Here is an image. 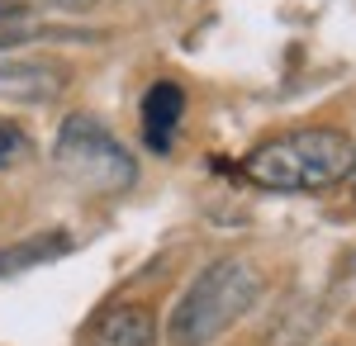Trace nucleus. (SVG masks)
Returning a JSON list of instances; mask_svg holds the SVG:
<instances>
[{"label": "nucleus", "instance_id": "1", "mask_svg": "<svg viewBox=\"0 0 356 346\" xmlns=\"http://www.w3.org/2000/svg\"><path fill=\"white\" fill-rule=\"evenodd\" d=\"M352 138L342 129H295L261 147H252L243 161L247 181L261 190L300 195V190H328L352 171Z\"/></svg>", "mask_w": 356, "mask_h": 346}, {"label": "nucleus", "instance_id": "2", "mask_svg": "<svg viewBox=\"0 0 356 346\" xmlns=\"http://www.w3.org/2000/svg\"><path fill=\"white\" fill-rule=\"evenodd\" d=\"M257 299H261V270L247 256H219L181 294L176 313L166 322V337H171V346H209L238 318H247V308Z\"/></svg>", "mask_w": 356, "mask_h": 346}, {"label": "nucleus", "instance_id": "3", "mask_svg": "<svg viewBox=\"0 0 356 346\" xmlns=\"http://www.w3.org/2000/svg\"><path fill=\"white\" fill-rule=\"evenodd\" d=\"M53 161L67 181H76L81 190L95 195H119L138 181V161L119 138L95 119V114H72L57 133Z\"/></svg>", "mask_w": 356, "mask_h": 346}, {"label": "nucleus", "instance_id": "4", "mask_svg": "<svg viewBox=\"0 0 356 346\" xmlns=\"http://www.w3.org/2000/svg\"><path fill=\"white\" fill-rule=\"evenodd\" d=\"M67 90V72L48 62H0V100L10 105H48Z\"/></svg>", "mask_w": 356, "mask_h": 346}, {"label": "nucleus", "instance_id": "5", "mask_svg": "<svg viewBox=\"0 0 356 346\" xmlns=\"http://www.w3.org/2000/svg\"><path fill=\"white\" fill-rule=\"evenodd\" d=\"M181 114H186V90L176 81H152L143 95V142L152 152H171Z\"/></svg>", "mask_w": 356, "mask_h": 346}, {"label": "nucleus", "instance_id": "6", "mask_svg": "<svg viewBox=\"0 0 356 346\" xmlns=\"http://www.w3.org/2000/svg\"><path fill=\"white\" fill-rule=\"evenodd\" d=\"M95 346H157V313L147 304H119L95 327Z\"/></svg>", "mask_w": 356, "mask_h": 346}, {"label": "nucleus", "instance_id": "7", "mask_svg": "<svg viewBox=\"0 0 356 346\" xmlns=\"http://www.w3.org/2000/svg\"><path fill=\"white\" fill-rule=\"evenodd\" d=\"M67 252H72V238L67 233H43V238L10 242V247H0V280L5 275H24V270L43 266V261H57Z\"/></svg>", "mask_w": 356, "mask_h": 346}, {"label": "nucleus", "instance_id": "8", "mask_svg": "<svg viewBox=\"0 0 356 346\" xmlns=\"http://www.w3.org/2000/svg\"><path fill=\"white\" fill-rule=\"evenodd\" d=\"M38 33H43V24H38L33 10H19V5L0 0V48H19L29 38H38Z\"/></svg>", "mask_w": 356, "mask_h": 346}, {"label": "nucleus", "instance_id": "9", "mask_svg": "<svg viewBox=\"0 0 356 346\" xmlns=\"http://www.w3.org/2000/svg\"><path fill=\"white\" fill-rule=\"evenodd\" d=\"M24 147H29L24 129H19V124H5V119H0V171H5V166H15V161L24 157Z\"/></svg>", "mask_w": 356, "mask_h": 346}, {"label": "nucleus", "instance_id": "10", "mask_svg": "<svg viewBox=\"0 0 356 346\" xmlns=\"http://www.w3.org/2000/svg\"><path fill=\"white\" fill-rule=\"evenodd\" d=\"M10 5H19V10H72V15H86V10H95L100 0H10Z\"/></svg>", "mask_w": 356, "mask_h": 346}, {"label": "nucleus", "instance_id": "11", "mask_svg": "<svg viewBox=\"0 0 356 346\" xmlns=\"http://www.w3.org/2000/svg\"><path fill=\"white\" fill-rule=\"evenodd\" d=\"M347 186H352V195H356V152H352V171H347Z\"/></svg>", "mask_w": 356, "mask_h": 346}]
</instances>
